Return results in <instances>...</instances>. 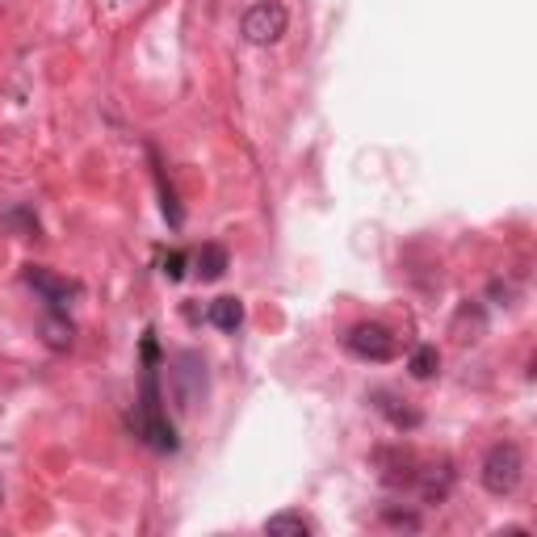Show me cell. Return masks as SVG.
I'll return each instance as SVG.
<instances>
[{"label": "cell", "instance_id": "cell-3", "mask_svg": "<svg viewBox=\"0 0 537 537\" xmlns=\"http://www.w3.org/2000/svg\"><path fill=\"white\" fill-rule=\"evenodd\" d=\"M290 26V13L282 0H256V5L244 13V38L256 42V47H273V42H282Z\"/></svg>", "mask_w": 537, "mask_h": 537}, {"label": "cell", "instance_id": "cell-9", "mask_svg": "<svg viewBox=\"0 0 537 537\" xmlns=\"http://www.w3.org/2000/svg\"><path fill=\"white\" fill-rule=\"evenodd\" d=\"M227 248L223 244H202L198 252H193V265H198V277L202 282H219V277L227 273Z\"/></svg>", "mask_w": 537, "mask_h": 537}, {"label": "cell", "instance_id": "cell-13", "mask_svg": "<svg viewBox=\"0 0 537 537\" xmlns=\"http://www.w3.org/2000/svg\"><path fill=\"white\" fill-rule=\"evenodd\" d=\"M47 345L51 349H68L72 345V324H68V315L63 311H51V319H47Z\"/></svg>", "mask_w": 537, "mask_h": 537}, {"label": "cell", "instance_id": "cell-14", "mask_svg": "<svg viewBox=\"0 0 537 537\" xmlns=\"http://www.w3.org/2000/svg\"><path fill=\"white\" fill-rule=\"evenodd\" d=\"M185 261H189L185 252H173V256H168V261H164V277H168V282H181V277H185Z\"/></svg>", "mask_w": 537, "mask_h": 537}, {"label": "cell", "instance_id": "cell-8", "mask_svg": "<svg viewBox=\"0 0 537 537\" xmlns=\"http://www.w3.org/2000/svg\"><path fill=\"white\" fill-rule=\"evenodd\" d=\"M206 319L219 332H240L244 328V303L240 298H214L210 303V311H206Z\"/></svg>", "mask_w": 537, "mask_h": 537}, {"label": "cell", "instance_id": "cell-1", "mask_svg": "<svg viewBox=\"0 0 537 537\" xmlns=\"http://www.w3.org/2000/svg\"><path fill=\"white\" fill-rule=\"evenodd\" d=\"M135 433L156 454H173L177 449V428L168 420L164 395H160V349H156L152 332L143 336V386H139V403H135Z\"/></svg>", "mask_w": 537, "mask_h": 537}, {"label": "cell", "instance_id": "cell-12", "mask_svg": "<svg viewBox=\"0 0 537 537\" xmlns=\"http://www.w3.org/2000/svg\"><path fill=\"white\" fill-rule=\"evenodd\" d=\"M437 365H441V353H437L433 345H420V349L412 353V361H407V370H412V378H433Z\"/></svg>", "mask_w": 537, "mask_h": 537}, {"label": "cell", "instance_id": "cell-7", "mask_svg": "<svg viewBox=\"0 0 537 537\" xmlns=\"http://www.w3.org/2000/svg\"><path fill=\"white\" fill-rule=\"evenodd\" d=\"M420 496H424V504H441L445 496H449V487H454V470H449V462H441V466H428V470H420Z\"/></svg>", "mask_w": 537, "mask_h": 537}, {"label": "cell", "instance_id": "cell-6", "mask_svg": "<svg viewBox=\"0 0 537 537\" xmlns=\"http://www.w3.org/2000/svg\"><path fill=\"white\" fill-rule=\"evenodd\" d=\"M177 365H181V370H177V378H181V403L185 407H193V399H198V386H202V391H206V361L198 357V353H181L177 357Z\"/></svg>", "mask_w": 537, "mask_h": 537}, {"label": "cell", "instance_id": "cell-5", "mask_svg": "<svg viewBox=\"0 0 537 537\" xmlns=\"http://www.w3.org/2000/svg\"><path fill=\"white\" fill-rule=\"evenodd\" d=\"M26 282H30L42 298H47V307H51V311H63V303H68V298L76 294L72 282H63V277H55V273H47V269H30V273H26Z\"/></svg>", "mask_w": 537, "mask_h": 537}, {"label": "cell", "instance_id": "cell-4", "mask_svg": "<svg viewBox=\"0 0 537 537\" xmlns=\"http://www.w3.org/2000/svg\"><path fill=\"white\" fill-rule=\"evenodd\" d=\"M345 349H349L357 361L382 365V361H391V357L399 353V336H395L391 328H382V324H357V328H349V336H345Z\"/></svg>", "mask_w": 537, "mask_h": 537}, {"label": "cell", "instance_id": "cell-2", "mask_svg": "<svg viewBox=\"0 0 537 537\" xmlns=\"http://www.w3.org/2000/svg\"><path fill=\"white\" fill-rule=\"evenodd\" d=\"M525 479V454L517 441H496L483 458V487L491 496H512Z\"/></svg>", "mask_w": 537, "mask_h": 537}, {"label": "cell", "instance_id": "cell-10", "mask_svg": "<svg viewBox=\"0 0 537 537\" xmlns=\"http://www.w3.org/2000/svg\"><path fill=\"white\" fill-rule=\"evenodd\" d=\"M265 533H273V537H307V533H315V525L303 517V512H277V517L265 521Z\"/></svg>", "mask_w": 537, "mask_h": 537}, {"label": "cell", "instance_id": "cell-11", "mask_svg": "<svg viewBox=\"0 0 537 537\" xmlns=\"http://www.w3.org/2000/svg\"><path fill=\"white\" fill-rule=\"evenodd\" d=\"M374 399H378V412L391 420L395 428H416V424H420V412H412V407H399L395 395H386V391H382V395H374Z\"/></svg>", "mask_w": 537, "mask_h": 537}]
</instances>
